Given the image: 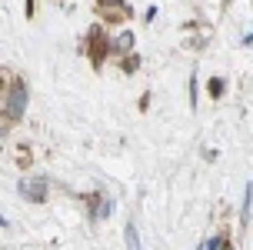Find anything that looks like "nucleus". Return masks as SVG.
I'll list each match as a JSON object with an SVG mask.
<instances>
[{
    "instance_id": "obj_3",
    "label": "nucleus",
    "mask_w": 253,
    "mask_h": 250,
    "mask_svg": "<svg viewBox=\"0 0 253 250\" xmlns=\"http://www.w3.org/2000/svg\"><path fill=\"white\" fill-rule=\"evenodd\" d=\"M124 240H126V250H140V237H137V227H133V224H126Z\"/></svg>"
},
{
    "instance_id": "obj_5",
    "label": "nucleus",
    "mask_w": 253,
    "mask_h": 250,
    "mask_svg": "<svg viewBox=\"0 0 253 250\" xmlns=\"http://www.w3.org/2000/svg\"><path fill=\"white\" fill-rule=\"evenodd\" d=\"M133 47V34H120L117 37V50H130Z\"/></svg>"
},
{
    "instance_id": "obj_4",
    "label": "nucleus",
    "mask_w": 253,
    "mask_h": 250,
    "mask_svg": "<svg viewBox=\"0 0 253 250\" xmlns=\"http://www.w3.org/2000/svg\"><path fill=\"white\" fill-rule=\"evenodd\" d=\"M250 203H253V184H247V194H243V220L250 217Z\"/></svg>"
},
{
    "instance_id": "obj_7",
    "label": "nucleus",
    "mask_w": 253,
    "mask_h": 250,
    "mask_svg": "<svg viewBox=\"0 0 253 250\" xmlns=\"http://www.w3.org/2000/svg\"><path fill=\"white\" fill-rule=\"evenodd\" d=\"M190 103L197 107V80H190Z\"/></svg>"
},
{
    "instance_id": "obj_6",
    "label": "nucleus",
    "mask_w": 253,
    "mask_h": 250,
    "mask_svg": "<svg viewBox=\"0 0 253 250\" xmlns=\"http://www.w3.org/2000/svg\"><path fill=\"white\" fill-rule=\"evenodd\" d=\"M210 90H213V97L223 94V80H210Z\"/></svg>"
},
{
    "instance_id": "obj_2",
    "label": "nucleus",
    "mask_w": 253,
    "mask_h": 250,
    "mask_svg": "<svg viewBox=\"0 0 253 250\" xmlns=\"http://www.w3.org/2000/svg\"><path fill=\"white\" fill-rule=\"evenodd\" d=\"M20 197L30 203H43L47 200V180H20Z\"/></svg>"
},
{
    "instance_id": "obj_9",
    "label": "nucleus",
    "mask_w": 253,
    "mask_h": 250,
    "mask_svg": "<svg viewBox=\"0 0 253 250\" xmlns=\"http://www.w3.org/2000/svg\"><path fill=\"white\" fill-rule=\"evenodd\" d=\"M243 44H253V34H250V37H247V40H243Z\"/></svg>"
},
{
    "instance_id": "obj_1",
    "label": "nucleus",
    "mask_w": 253,
    "mask_h": 250,
    "mask_svg": "<svg viewBox=\"0 0 253 250\" xmlns=\"http://www.w3.org/2000/svg\"><path fill=\"white\" fill-rule=\"evenodd\" d=\"M27 100H30V90H27V84H24V80H13L10 87H7V97H3V117H7V120L24 117Z\"/></svg>"
},
{
    "instance_id": "obj_8",
    "label": "nucleus",
    "mask_w": 253,
    "mask_h": 250,
    "mask_svg": "<svg viewBox=\"0 0 253 250\" xmlns=\"http://www.w3.org/2000/svg\"><path fill=\"white\" fill-rule=\"evenodd\" d=\"M100 3H107V7H120L124 0H100Z\"/></svg>"
}]
</instances>
